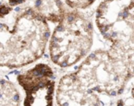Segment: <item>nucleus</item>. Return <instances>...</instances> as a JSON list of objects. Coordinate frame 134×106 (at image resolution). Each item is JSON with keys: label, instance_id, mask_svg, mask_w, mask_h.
<instances>
[{"label": "nucleus", "instance_id": "nucleus-5", "mask_svg": "<svg viewBox=\"0 0 134 106\" xmlns=\"http://www.w3.org/2000/svg\"><path fill=\"white\" fill-rule=\"evenodd\" d=\"M55 98L58 106H101L97 93L85 88L74 72L60 79Z\"/></svg>", "mask_w": 134, "mask_h": 106}, {"label": "nucleus", "instance_id": "nucleus-2", "mask_svg": "<svg viewBox=\"0 0 134 106\" xmlns=\"http://www.w3.org/2000/svg\"><path fill=\"white\" fill-rule=\"evenodd\" d=\"M48 42L52 62L61 68L73 66L88 54L92 46V24L77 10L66 11Z\"/></svg>", "mask_w": 134, "mask_h": 106}, {"label": "nucleus", "instance_id": "nucleus-9", "mask_svg": "<svg viewBox=\"0 0 134 106\" xmlns=\"http://www.w3.org/2000/svg\"><path fill=\"white\" fill-rule=\"evenodd\" d=\"M96 0H65L70 8L75 10H84L92 6Z\"/></svg>", "mask_w": 134, "mask_h": 106}, {"label": "nucleus", "instance_id": "nucleus-10", "mask_svg": "<svg viewBox=\"0 0 134 106\" xmlns=\"http://www.w3.org/2000/svg\"><path fill=\"white\" fill-rule=\"evenodd\" d=\"M8 2L12 7H14V6H17V5L23 3L24 2H25V0H8Z\"/></svg>", "mask_w": 134, "mask_h": 106}, {"label": "nucleus", "instance_id": "nucleus-11", "mask_svg": "<svg viewBox=\"0 0 134 106\" xmlns=\"http://www.w3.org/2000/svg\"><path fill=\"white\" fill-rule=\"evenodd\" d=\"M131 94H132V98L134 99V87L132 89V91H131Z\"/></svg>", "mask_w": 134, "mask_h": 106}, {"label": "nucleus", "instance_id": "nucleus-7", "mask_svg": "<svg viewBox=\"0 0 134 106\" xmlns=\"http://www.w3.org/2000/svg\"><path fill=\"white\" fill-rule=\"evenodd\" d=\"M21 96L17 86L10 81L0 79V106H20Z\"/></svg>", "mask_w": 134, "mask_h": 106}, {"label": "nucleus", "instance_id": "nucleus-1", "mask_svg": "<svg viewBox=\"0 0 134 106\" xmlns=\"http://www.w3.org/2000/svg\"><path fill=\"white\" fill-rule=\"evenodd\" d=\"M51 35L48 23L32 8L18 14L12 29L0 24V67L17 68L36 61Z\"/></svg>", "mask_w": 134, "mask_h": 106}, {"label": "nucleus", "instance_id": "nucleus-8", "mask_svg": "<svg viewBox=\"0 0 134 106\" xmlns=\"http://www.w3.org/2000/svg\"><path fill=\"white\" fill-rule=\"evenodd\" d=\"M119 11H130L134 8V0H105Z\"/></svg>", "mask_w": 134, "mask_h": 106}, {"label": "nucleus", "instance_id": "nucleus-4", "mask_svg": "<svg viewBox=\"0 0 134 106\" xmlns=\"http://www.w3.org/2000/svg\"><path fill=\"white\" fill-rule=\"evenodd\" d=\"M96 23L111 45L109 54L121 61L134 76V14L119 11L105 0L96 10Z\"/></svg>", "mask_w": 134, "mask_h": 106}, {"label": "nucleus", "instance_id": "nucleus-6", "mask_svg": "<svg viewBox=\"0 0 134 106\" xmlns=\"http://www.w3.org/2000/svg\"><path fill=\"white\" fill-rule=\"evenodd\" d=\"M32 10L47 22L57 24L66 13L62 0H35Z\"/></svg>", "mask_w": 134, "mask_h": 106}, {"label": "nucleus", "instance_id": "nucleus-3", "mask_svg": "<svg viewBox=\"0 0 134 106\" xmlns=\"http://www.w3.org/2000/svg\"><path fill=\"white\" fill-rule=\"evenodd\" d=\"M74 73L85 88L112 97L121 94L132 77L121 61L103 49L90 54Z\"/></svg>", "mask_w": 134, "mask_h": 106}]
</instances>
